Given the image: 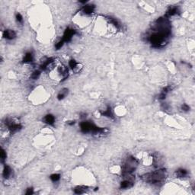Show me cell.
I'll return each mask as SVG.
<instances>
[{
  "label": "cell",
  "mask_w": 195,
  "mask_h": 195,
  "mask_svg": "<svg viewBox=\"0 0 195 195\" xmlns=\"http://www.w3.org/2000/svg\"><path fill=\"white\" fill-rule=\"evenodd\" d=\"M171 31H163L152 28L146 36V41L153 48H161L166 45L171 36Z\"/></svg>",
  "instance_id": "6da1fadb"
},
{
  "label": "cell",
  "mask_w": 195,
  "mask_h": 195,
  "mask_svg": "<svg viewBox=\"0 0 195 195\" xmlns=\"http://www.w3.org/2000/svg\"><path fill=\"white\" fill-rule=\"evenodd\" d=\"M141 179L146 183L152 184L153 185L160 186L164 183L166 179V171L165 169H158L156 171L150 173L144 174L141 176Z\"/></svg>",
  "instance_id": "7a4b0ae2"
},
{
  "label": "cell",
  "mask_w": 195,
  "mask_h": 195,
  "mask_svg": "<svg viewBox=\"0 0 195 195\" xmlns=\"http://www.w3.org/2000/svg\"><path fill=\"white\" fill-rule=\"evenodd\" d=\"M80 130L83 133H92L94 135H103L108 132L105 127H99L96 126L92 121H83L79 124Z\"/></svg>",
  "instance_id": "3957f363"
},
{
  "label": "cell",
  "mask_w": 195,
  "mask_h": 195,
  "mask_svg": "<svg viewBox=\"0 0 195 195\" xmlns=\"http://www.w3.org/2000/svg\"><path fill=\"white\" fill-rule=\"evenodd\" d=\"M138 166V161L135 157L130 155L124 160L122 165L121 172L123 175H131Z\"/></svg>",
  "instance_id": "277c9868"
},
{
  "label": "cell",
  "mask_w": 195,
  "mask_h": 195,
  "mask_svg": "<svg viewBox=\"0 0 195 195\" xmlns=\"http://www.w3.org/2000/svg\"><path fill=\"white\" fill-rule=\"evenodd\" d=\"M5 125L7 126L9 130L10 131V133H14L18 132L22 129V125L19 123H15L12 121V119L10 118H6L5 121Z\"/></svg>",
  "instance_id": "5b68a950"
},
{
  "label": "cell",
  "mask_w": 195,
  "mask_h": 195,
  "mask_svg": "<svg viewBox=\"0 0 195 195\" xmlns=\"http://www.w3.org/2000/svg\"><path fill=\"white\" fill-rule=\"evenodd\" d=\"M75 34H76V30L69 27V28H67L65 30L64 33H63V35L62 40L64 41V43H68V42L72 41V37H73Z\"/></svg>",
  "instance_id": "8992f818"
},
{
  "label": "cell",
  "mask_w": 195,
  "mask_h": 195,
  "mask_svg": "<svg viewBox=\"0 0 195 195\" xmlns=\"http://www.w3.org/2000/svg\"><path fill=\"white\" fill-rule=\"evenodd\" d=\"M54 62V59L53 57H46L43 61H41V63L40 65V68L41 70L45 71L49 68V67L51 66L53 63Z\"/></svg>",
  "instance_id": "52a82bcc"
},
{
  "label": "cell",
  "mask_w": 195,
  "mask_h": 195,
  "mask_svg": "<svg viewBox=\"0 0 195 195\" xmlns=\"http://www.w3.org/2000/svg\"><path fill=\"white\" fill-rule=\"evenodd\" d=\"M179 13H180V9H179V8L178 6H170L167 9L164 16L165 18H169L170 17L179 14Z\"/></svg>",
  "instance_id": "ba28073f"
},
{
  "label": "cell",
  "mask_w": 195,
  "mask_h": 195,
  "mask_svg": "<svg viewBox=\"0 0 195 195\" xmlns=\"http://www.w3.org/2000/svg\"><path fill=\"white\" fill-rule=\"evenodd\" d=\"M95 5L93 4H89V5H85L82 6L81 9V12L83 13L84 14L86 15H89L92 14L93 12H95Z\"/></svg>",
  "instance_id": "9c48e42d"
},
{
  "label": "cell",
  "mask_w": 195,
  "mask_h": 195,
  "mask_svg": "<svg viewBox=\"0 0 195 195\" xmlns=\"http://www.w3.org/2000/svg\"><path fill=\"white\" fill-rule=\"evenodd\" d=\"M3 38L7 39V40H9V41H12V40H14V38H16V33L15 31H13V30H11V29H6L5 31H3Z\"/></svg>",
  "instance_id": "30bf717a"
},
{
  "label": "cell",
  "mask_w": 195,
  "mask_h": 195,
  "mask_svg": "<svg viewBox=\"0 0 195 195\" xmlns=\"http://www.w3.org/2000/svg\"><path fill=\"white\" fill-rule=\"evenodd\" d=\"M131 176V175H130ZM130 176L129 177V179H125L124 181H122L120 184V188L121 189H127V188H130L133 186V181L130 179Z\"/></svg>",
  "instance_id": "8fae6325"
},
{
  "label": "cell",
  "mask_w": 195,
  "mask_h": 195,
  "mask_svg": "<svg viewBox=\"0 0 195 195\" xmlns=\"http://www.w3.org/2000/svg\"><path fill=\"white\" fill-rule=\"evenodd\" d=\"M43 122L45 124H48V125H50V126H53L55 124V117L51 114H48L47 115H45V117H43Z\"/></svg>",
  "instance_id": "7c38bea8"
},
{
  "label": "cell",
  "mask_w": 195,
  "mask_h": 195,
  "mask_svg": "<svg viewBox=\"0 0 195 195\" xmlns=\"http://www.w3.org/2000/svg\"><path fill=\"white\" fill-rule=\"evenodd\" d=\"M101 116L107 117L108 118H111V119H114V118L113 111H112L111 107L110 105H107V108H106L105 111L101 112Z\"/></svg>",
  "instance_id": "4fadbf2b"
},
{
  "label": "cell",
  "mask_w": 195,
  "mask_h": 195,
  "mask_svg": "<svg viewBox=\"0 0 195 195\" xmlns=\"http://www.w3.org/2000/svg\"><path fill=\"white\" fill-rule=\"evenodd\" d=\"M11 175H12V169H11V167L6 164L4 165L3 171V178L5 179H9Z\"/></svg>",
  "instance_id": "5bb4252c"
},
{
  "label": "cell",
  "mask_w": 195,
  "mask_h": 195,
  "mask_svg": "<svg viewBox=\"0 0 195 195\" xmlns=\"http://www.w3.org/2000/svg\"><path fill=\"white\" fill-rule=\"evenodd\" d=\"M107 19L108 20V22L111 23V24H113L115 28H116L117 30H121V22L117 20V18H113V17H111V16H108L107 18Z\"/></svg>",
  "instance_id": "9a60e30c"
},
{
  "label": "cell",
  "mask_w": 195,
  "mask_h": 195,
  "mask_svg": "<svg viewBox=\"0 0 195 195\" xmlns=\"http://www.w3.org/2000/svg\"><path fill=\"white\" fill-rule=\"evenodd\" d=\"M34 60V55L32 52H27L24 55V58L22 60L23 63H31L33 62Z\"/></svg>",
  "instance_id": "2e32d148"
},
{
  "label": "cell",
  "mask_w": 195,
  "mask_h": 195,
  "mask_svg": "<svg viewBox=\"0 0 195 195\" xmlns=\"http://www.w3.org/2000/svg\"><path fill=\"white\" fill-rule=\"evenodd\" d=\"M175 174H176L178 178H185L188 175V171L187 169L181 168V169H179L178 170H176Z\"/></svg>",
  "instance_id": "e0dca14e"
},
{
  "label": "cell",
  "mask_w": 195,
  "mask_h": 195,
  "mask_svg": "<svg viewBox=\"0 0 195 195\" xmlns=\"http://www.w3.org/2000/svg\"><path fill=\"white\" fill-rule=\"evenodd\" d=\"M68 92H69V89H68V88H63L62 90L60 91V92L58 93V95H57V99L59 101L63 100V99L68 95Z\"/></svg>",
  "instance_id": "ac0fdd59"
},
{
  "label": "cell",
  "mask_w": 195,
  "mask_h": 195,
  "mask_svg": "<svg viewBox=\"0 0 195 195\" xmlns=\"http://www.w3.org/2000/svg\"><path fill=\"white\" fill-rule=\"evenodd\" d=\"M86 188H87V187H86V186H76V188H74L73 191L76 194H82L86 193Z\"/></svg>",
  "instance_id": "d6986e66"
},
{
  "label": "cell",
  "mask_w": 195,
  "mask_h": 195,
  "mask_svg": "<svg viewBox=\"0 0 195 195\" xmlns=\"http://www.w3.org/2000/svg\"><path fill=\"white\" fill-rule=\"evenodd\" d=\"M59 71H60V72L63 76V79H67L68 76H69V69H67L66 67H60Z\"/></svg>",
  "instance_id": "ffe728a7"
},
{
  "label": "cell",
  "mask_w": 195,
  "mask_h": 195,
  "mask_svg": "<svg viewBox=\"0 0 195 195\" xmlns=\"http://www.w3.org/2000/svg\"><path fill=\"white\" fill-rule=\"evenodd\" d=\"M60 177H61L60 174L55 173V174H52V175H50V179L53 182H57V181H60Z\"/></svg>",
  "instance_id": "44dd1931"
},
{
  "label": "cell",
  "mask_w": 195,
  "mask_h": 195,
  "mask_svg": "<svg viewBox=\"0 0 195 195\" xmlns=\"http://www.w3.org/2000/svg\"><path fill=\"white\" fill-rule=\"evenodd\" d=\"M41 73V70H35V71H34L33 72H32V74H31V78L32 79H34V80H36V79H38V78L40 77Z\"/></svg>",
  "instance_id": "7402d4cb"
},
{
  "label": "cell",
  "mask_w": 195,
  "mask_h": 195,
  "mask_svg": "<svg viewBox=\"0 0 195 195\" xmlns=\"http://www.w3.org/2000/svg\"><path fill=\"white\" fill-rule=\"evenodd\" d=\"M77 66H78V63L76 62L74 59H71L69 61V67H70V69H75L77 67Z\"/></svg>",
  "instance_id": "603a6c76"
},
{
  "label": "cell",
  "mask_w": 195,
  "mask_h": 195,
  "mask_svg": "<svg viewBox=\"0 0 195 195\" xmlns=\"http://www.w3.org/2000/svg\"><path fill=\"white\" fill-rule=\"evenodd\" d=\"M172 89H173L172 86H167L162 88V91H161V92L164 93V94H165V95H168V93L170 92Z\"/></svg>",
  "instance_id": "cb8c5ba5"
},
{
  "label": "cell",
  "mask_w": 195,
  "mask_h": 195,
  "mask_svg": "<svg viewBox=\"0 0 195 195\" xmlns=\"http://www.w3.org/2000/svg\"><path fill=\"white\" fill-rule=\"evenodd\" d=\"M15 19H16L17 22L19 23V24H23V22H24L23 16H22V14H20V13H17V14H15Z\"/></svg>",
  "instance_id": "d4e9b609"
},
{
  "label": "cell",
  "mask_w": 195,
  "mask_h": 195,
  "mask_svg": "<svg viewBox=\"0 0 195 195\" xmlns=\"http://www.w3.org/2000/svg\"><path fill=\"white\" fill-rule=\"evenodd\" d=\"M6 158H7L6 152H5V150L2 149V152H1V162H2V163H4L5 160H6Z\"/></svg>",
  "instance_id": "484cf974"
},
{
  "label": "cell",
  "mask_w": 195,
  "mask_h": 195,
  "mask_svg": "<svg viewBox=\"0 0 195 195\" xmlns=\"http://www.w3.org/2000/svg\"><path fill=\"white\" fill-rule=\"evenodd\" d=\"M64 41H63L62 39L60 40V41H58L57 43H56V45H55V48H56V50H60V49H61V48L63 47V46L64 45Z\"/></svg>",
  "instance_id": "4316f807"
},
{
  "label": "cell",
  "mask_w": 195,
  "mask_h": 195,
  "mask_svg": "<svg viewBox=\"0 0 195 195\" xmlns=\"http://www.w3.org/2000/svg\"><path fill=\"white\" fill-rule=\"evenodd\" d=\"M181 108L184 112H188L190 111V107H189V105H188L187 104H183V105H181Z\"/></svg>",
  "instance_id": "83f0119b"
},
{
  "label": "cell",
  "mask_w": 195,
  "mask_h": 195,
  "mask_svg": "<svg viewBox=\"0 0 195 195\" xmlns=\"http://www.w3.org/2000/svg\"><path fill=\"white\" fill-rule=\"evenodd\" d=\"M34 194V190L33 188H27L26 192H25V194L26 195H32Z\"/></svg>",
  "instance_id": "f1b7e54d"
},
{
  "label": "cell",
  "mask_w": 195,
  "mask_h": 195,
  "mask_svg": "<svg viewBox=\"0 0 195 195\" xmlns=\"http://www.w3.org/2000/svg\"><path fill=\"white\" fill-rule=\"evenodd\" d=\"M166 96H167V95H165V94H164V93L160 92V94L159 95V98H159V100L163 101V100H165V99Z\"/></svg>",
  "instance_id": "f546056e"
},
{
  "label": "cell",
  "mask_w": 195,
  "mask_h": 195,
  "mask_svg": "<svg viewBox=\"0 0 195 195\" xmlns=\"http://www.w3.org/2000/svg\"><path fill=\"white\" fill-rule=\"evenodd\" d=\"M169 107H169V105H168L167 103H162V108L163 111H168V110L169 109Z\"/></svg>",
  "instance_id": "4dcf8cb0"
},
{
  "label": "cell",
  "mask_w": 195,
  "mask_h": 195,
  "mask_svg": "<svg viewBox=\"0 0 195 195\" xmlns=\"http://www.w3.org/2000/svg\"><path fill=\"white\" fill-rule=\"evenodd\" d=\"M67 123L68 125H69V126H73L74 124H76V121H75V120H73V121H67Z\"/></svg>",
  "instance_id": "1f68e13d"
},
{
  "label": "cell",
  "mask_w": 195,
  "mask_h": 195,
  "mask_svg": "<svg viewBox=\"0 0 195 195\" xmlns=\"http://www.w3.org/2000/svg\"><path fill=\"white\" fill-rule=\"evenodd\" d=\"M86 116H87V114H86V113H82V114H80V117H81L82 119H85L86 117Z\"/></svg>",
  "instance_id": "d6a6232c"
}]
</instances>
